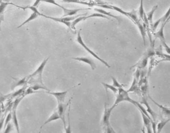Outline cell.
I'll return each instance as SVG.
<instances>
[{"label":"cell","mask_w":170,"mask_h":133,"mask_svg":"<svg viewBox=\"0 0 170 133\" xmlns=\"http://www.w3.org/2000/svg\"><path fill=\"white\" fill-rule=\"evenodd\" d=\"M49 58L44 59L38 68L28 77V83L32 85L33 84H39L44 85L42 79V74Z\"/></svg>","instance_id":"6da1fadb"},{"label":"cell","mask_w":170,"mask_h":133,"mask_svg":"<svg viewBox=\"0 0 170 133\" xmlns=\"http://www.w3.org/2000/svg\"><path fill=\"white\" fill-rule=\"evenodd\" d=\"M115 108V107L113 105L110 108H108L106 103H105L104 111L102 119V126L104 133H116L111 127L110 123L111 112Z\"/></svg>","instance_id":"7a4b0ae2"},{"label":"cell","mask_w":170,"mask_h":133,"mask_svg":"<svg viewBox=\"0 0 170 133\" xmlns=\"http://www.w3.org/2000/svg\"><path fill=\"white\" fill-rule=\"evenodd\" d=\"M117 94V95L116 96V100L113 104V106L115 107H116L121 102L124 101L130 102L133 104L134 103V100H133L132 99L129 97V93L127 91L125 90L123 87L118 88V92Z\"/></svg>","instance_id":"3957f363"},{"label":"cell","mask_w":170,"mask_h":133,"mask_svg":"<svg viewBox=\"0 0 170 133\" xmlns=\"http://www.w3.org/2000/svg\"><path fill=\"white\" fill-rule=\"evenodd\" d=\"M85 14H86V13L84 14H80V15L74 16H64V17L62 16V18H57V17H54V16H46L44 14L41 13V16H44L46 18H49V19L52 20V21H56V22H59L60 23H64L66 25V26H67L69 28H71V21H72L73 20L77 18L78 16L85 15Z\"/></svg>","instance_id":"277c9868"},{"label":"cell","mask_w":170,"mask_h":133,"mask_svg":"<svg viewBox=\"0 0 170 133\" xmlns=\"http://www.w3.org/2000/svg\"><path fill=\"white\" fill-rule=\"evenodd\" d=\"M81 31V29H80L79 32L77 33V38H76V41H77V43H79V44H80L81 46H82L88 53H89L92 56L94 57L96 59H97L98 60L100 61L101 63L104 64L106 66L107 68H110V66L109 65V64H108V63H107L106 61L104 60V59H102L101 58H100L99 56H98L97 54H96L94 52H93L92 50H91L85 44V43H84V41L82 40L81 36V34H80Z\"/></svg>","instance_id":"5b68a950"},{"label":"cell","mask_w":170,"mask_h":133,"mask_svg":"<svg viewBox=\"0 0 170 133\" xmlns=\"http://www.w3.org/2000/svg\"><path fill=\"white\" fill-rule=\"evenodd\" d=\"M25 97L24 96H21V97H18L15 100V101L12 104L11 107V116H12V121L13 122L14 125L15 126L16 131L18 133L20 132V128H19V125L18 120L16 116V110L17 107L18 106L19 104H20L21 100Z\"/></svg>","instance_id":"8992f818"},{"label":"cell","mask_w":170,"mask_h":133,"mask_svg":"<svg viewBox=\"0 0 170 133\" xmlns=\"http://www.w3.org/2000/svg\"><path fill=\"white\" fill-rule=\"evenodd\" d=\"M72 97L69 100V102L67 103L64 104V103H58L57 105V113L59 115V117L62 123L64 124V130H66V113L67 107H69V105L71 103V101L72 100Z\"/></svg>","instance_id":"52a82bcc"},{"label":"cell","mask_w":170,"mask_h":133,"mask_svg":"<svg viewBox=\"0 0 170 133\" xmlns=\"http://www.w3.org/2000/svg\"><path fill=\"white\" fill-rule=\"evenodd\" d=\"M169 21V20H168L164 23H161L160 28L159 29L158 31H157V33H155V34L154 35H155L156 38H158L160 39L162 46L165 49L166 51H167V53L169 54L170 53V48L166 42L164 34V28L165 25L168 23Z\"/></svg>","instance_id":"ba28073f"},{"label":"cell","mask_w":170,"mask_h":133,"mask_svg":"<svg viewBox=\"0 0 170 133\" xmlns=\"http://www.w3.org/2000/svg\"><path fill=\"white\" fill-rule=\"evenodd\" d=\"M81 84H79L76 86H74L73 87L69 89V90H67L64 91H61V92H51L50 91L46 92V93L51 94V95L54 96L55 98H56V100L57 101V103H64V101H65V99H66V96L67 94V93L69 91L71 90V89L74 88L75 87H77L79 85Z\"/></svg>","instance_id":"9c48e42d"},{"label":"cell","mask_w":170,"mask_h":133,"mask_svg":"<svg viewBox=\"0 0 170 133\" xmlns=\"http://www.w3.org/2000/svg\"><path fill=\"white\" fill-rule=\"evenodd\" d=\"M140 103L145 105V106L146 107V109L148 113L149 114L150 116L151 115V117L152 120H153L154 121L156 122L157 117H158V115L156 113L154 112L153 110L151 108L150 105H149V103L147 101L146 96H142V100H141V101L140 102Z\"/></svg>","instance_id":"30bf717a"},{"label":"cell","mask_w":170,"mask_h":133,"mask_svg":"<svg viewBox=\"0 0 170 133\" xmlns=\"http://www.w3.org/2000/svg\"><path fill=\"white\" fill-rule=\"evenodd\" d=\"M149 58H150L148 56L147 54L145 53L144 55H143V58L137 63L135 64L131 68H139L140 69H144L147 65Z\"/></svg>","instance_id":"8fae6325"},{"label":"cell","mask_w":170,"mask_h":133,"mask_svg":"<svg viewBox=\"0 0 170 133\" xmlns=\"http://www.w3.org/2000/svg\"><path fill=\"white\" fill-rule=\"evenodd\" d=\"M72 58L75 60L83 62V63L89 64L92 70H94L96 68L95 63L91 58H88V57H76V58Z\"/></svg>","instance_id":"7c38bea8"},{"label":"cell","mask_w":170,"mask_h":133,"mask_svg":"<svg viewBox=\"0 0 170 133\" xmlns=\"http://www.w3.org/2000/svg\"><path fill=\"white\" fill-rule=\"evenodd\" d=\"M127 91L128 93L134 92L135 93L137 94L140 96H141V92L139 86L138 85V80L135 77H134L131 87H130V88Z\"/></svg>","instance_id":"4fadbf2b"},{"label":"cell","mask_w":170,"mask_h":133,"mask_svg":"<svg viewBox=\"0 0 170 133\" xmlns=\"http://www.w3.org/2000/svg\"><path fill=\"white\" fill-rule=\"evenodd\" d=\"M142 116L143 121V124H144V128H146L147 129V132L148 133H152V129L151 128V121L148 117L143 113L141 111L139 110Z\"/></svg>","instance_id":"5bb4252c"},{"label":"cell","mask_w":170,"mask_h":133,"mask_svg":"<svg viewBox=\"0 0 170 133\" xmlns=\"http://www.w3.org/2000/svg\"><path fill=\"white\" fill-rule=\"evenodd\" d=\"M64 11V15L63 17L64 16H75L77 14L78 12H79L80 11L84 10H89L90 8H85V9H66L64 7H63L62 9Z\"/></svg>","instance_id":"9a60e30c"},{"label":"cell","mask_w":170,"mask_h":133,"mask_svg":"<svg viewBox=\"0 0 170 133\" xmlns=\"http://www.w3.org/2000/svg\"><path fill=\"white\" fill-rule=\"evenodd\" d=\"M148 97L152 101V102H153L155 104L157 107H159L160 109L161 110L162 113L164 114V115L167 116L168 117H170V108H168V107H165L163 105H161L160 104L156 102L153 99L150 97V96L148 95Z\"/></svg>","instance_id":"2e32d148"},{"label":"cell","mask_w":170,"mask_h":133,"mask_svg":"<svg viewBox=\"0 0 170 133\" xmlns=\"http://www.w3.org/2000/svg\"><path fill=\"white\" fill-rule=\"evenodd\" d=\"M41 13H39V11H38V12H33V13L31 14V15H30V16L29 17V18H27L26 21H24L21 25H20L19 26H18L17 28H20L21 27L24 26V25H26V23H30V21H33V20L38 18V16H41Z\"/></svg>","instance_id":"e0dca14e"},{"label":"cell","mask_w":170,"mask_h":133,"mask_svg":"<svg viewBox=\"0 0 170 133\" xmlns=\"http://www.w3.org/2000/svg\"><path fill=\"white\" fill-rule=\"evenodd\" d=\"M59 119H60V117H59V114L57 113V111L56 110L51 115V116L47 120H46V122L42 125V126L41 127V128L43 126H44V125H46L48 123H51V122L54 121H56V120H59Z\"/></svg>","instance_id":"ac0fdd59"},{"label":"cell","mask_w":170,"mask_h":133,"mask_svg":"<svg viewBox=\"0 0 170 133\" xmlns=\"http://www.w3.org/2000/svg\"><path fill=\"white\" fill-rule=\"evenodd\" d=\"M28 84V77H24L21 79L19 80L16 82L12 85L11 87V90H14V89L16 88V87L18 86H26V84Z\"/></svg>","instance_id":"d6986e66"},{"label":"cell","mask_w":170,"mask_h":133,"mask_svg":"<svg viewBox=\"0 0 170 133\" xmlns=\"http://www.w3.org/2000/svg\"><path fill=\"white\" fill-rule=\"evenodd\" d=\"M94 11H95L96 12H98L99 13L101 14H103V15H105L106 16H109V17H111V18H114L115 20H117V21L119 22L120 21V18L118 17V16H116L115 15L112 14L110 13L109 12H107L105 11V10H103V9H98V8H94Z\"/></svg>","instance_id":"ffe728a7"},{"label":"cell","mask_w":170,"mask_h":133,"mask_svg":"<svg viewBox=\"0 0 170 133\" xmlns=\"http://www.w3.org/2000/svg\"><path fill=\"white\" fill-rule=\"evenodd\" d=\"M86 15V14L78 16L77 18L72 21V23H71V30H74L75 31V26L77 25V23H80V21H85Z\"/></svg>","instance_id":"44dd1931"},{"label":"cell","mask_w":170,"mask_h":133,"mask_svg":"<svg viewBox=\"0 0 170 133\" xmlns=\"http://www.w3.org/2000/svg\"><path fill=\"white\" fill-rule=\"evenodd\" d=\"M170 118H169L167 120H161L156 126V131L158 133H161L162 131V129L170 121Z\"/></svg>","instance_id":"7402d4cb"},{"label":"cell","mask_w":170,"mask_h":133,"mask_svg":"<svg viewBox=\"0 0 170 133\" xmlns=\"http://www.w3.org/2000/svg\"><path fill=\"white\" fill-rule=\"evenodd\" d=\"M158 5H156V6H154L153 8L152 9V10L150 12L148 13L147 14V16L146 17H147V18L149 23H150L151 25H152V23H153V21H152L153 16V15H154L156 10H157V8H158Z\"/></svg>","instance_id":"603a6c76"},{"label":"cell","mask_w":170,"mask_h":133,"mask_svg":"<svg viewBox=\"0 0 170 133\" xmlns=\"http://www.w3.org/2000/svg\"><path fill=\"white\" fill-rule=\"evenodd\" d=\"M101 83L103 85V86L104 87L105 89H106V92H107V89H110V90H111L114 93H117L118 91V89L114 87V86L111 85L107 84V83H104V82H102Z\"/></svg>","instance_id":"cb8c5ba5"},{"label":"cell","mask_w":170,"mask_h":133,"mask_svg":"<svg viewBox=\"0 0 170 133\" xmlns=\"http://www.w3.org/2000/svg\"><path fill=\"white\" fill-rule=\"evenodd\" d=\"M56 1H59L64 3H79L83 4L89 6H92L91 4L86 3V2H82L81 0H56Z\"/></svg>","instance_id":"d4e9b609"},{"label":"cell","mask_w":170,"mask_h":133,"mask_svg":"<svg viewBox=\"0 0 170 133\" xmlns=\"http://www.w3.org/2000/svg\"><path fill=\"white\" fill-rule=\"evenodd\" d=\"M94 17H100V18H106L108 20H110L109 18H108V16L100 13H93L91 15H89V16H85V20L91 18H94Z\"/></svg>","instance_id":"484cf974"},{"label":"cell","mask_w":170,"mask_h":133,"mask_svg":"<svg viewBox=\"0 0 170 133\" xmlns=\"http://www.w3.org/2000/svg\"><path fill=\"white\" fill-rule=\"evenodd\" d=\"M9 4H12L4 2L0 3V15L4 14V13L5 12L6 9Z\"/></svg>","instance_id":"4316f807"},{"label":"cell","mask_w":170,"mask_h":133,"mask_svg":"<svg viewBox=\"0 0 170 133\" xmlns=\"http://www.w3.org/2000/svg\"><path fill=\"white\" fill-rule=\"evenodd\" d=\"M139 16L140 17V18L143 20L144 15L145 14L144 6H143V0H141L140 5V7H139Z\"/></svg>","instance_id":"83f0119b"},{"label":"cell","mask_w":170,"mask_h":133,"mask_svg":"<svg viewBox=\"0 0 170 133\" xmlns=\"http://www.w3.org/2000/svg\"><path fill=\"white\" fill-rule=\"evenodd\" d=\"M70 104L69 106V110H68V113H67V118H68L69 124H68V126L66 128V130H65V132H66V133H71V127H70V119H69V111H70Z\"/></svg>","instance_id":"f1b7e54d"},{"label":"cell","mask_w":170,"mask_h":133,"mask_svg":"<svg viewBox=\"0 0 170 133\" xmlns=\"http://www.w3.org/2000/svg\"><path fill=\"white\" fill-rule=\"evenodd\" d=\"M111 78H112V81H113V86H114V87L118 89L121 88V87H124V85L119 83L114 77L111 76Z\"/></svg>","instance_id":"f546056e"},{"label":"cell","mask_w":170,"mask_h":133,"mask_svg":"<svg viewBox=\"0 0 170 133\" xmlns=\"http://www.w3.org/2000/svg\"><path fill=\"white\" fill-rule=\"evenodd\" d=\"M11 118H12V116H11V111H10L8 114L7 116H6V117H5V122H4V129L5 128L7 124L10 122V121L11 120Z\"/></svg>","instance_id":"4dcf8cb0"},{"label":"cell","mask_w":170,"mask_h":133,"mask_svg":"<svg viewBox=\"0 0 170 133\" xmlns=\"http://www.w3.org/2000/svg\"><path fill=\"white\" fill-rule=\"evenodd\" d=\"M41 2H45V3H46L51 4L55 5L56 6L59 7V8H61V9L63 8V7H64L63 6H61V5H59V4H57V3L56 2V0H41Z\"/></svg>","instance_id":"1f68e13d"},{"label":"cell","mask_w":170,"mask_h":133,"mask_svg":"<svg viewBox=\"0 0 170 133\" xmlns=\"http://www.w3.org/2000/svg\"><path fill=\"white\" fill-rule=\"evenodd\" d=\"M161 23V18H160L159 20H157L154 23H152L151 26H152V30L153 31H155L157 27Z\"/></svg>","instance_id":"d6a6232c"},{"label":"cell","mask_w":170,"mask_h":133,"mask_svg":"<svg viewBox=\"0 0 170 133\" xmlns=\"http://www.w3.org/2000/svg\"><path fill=\"white\" fill-rule=\"evenodd\" d=\"M10 97V94L9 95H3L2 94L0 93V108H1V105L3 101L6 100L8 98Z\"/></svg>","instance_id":"836d02e7"},{"label":"cell","mask_w":170,"mask_h":133,"mask_svg":"<svg viewBox=\"0 0 170 133\" xmlns=\"http://www.w3.org/2000/svg\"><path fill=\"white\" fill-rule=\"evenodd\" d=\"M5 116L4 115H2V116L0 118V131L2 130L3 127L4 125V122H5Z\"/></svg>","instance_id":"e575fe53"},{"label":"cell","mask_w":170,"mask_h":133,"mask_svg":"<svg viewBox=\"0 0 170 133\" xmlns=\"http://www.w3.org/2000/svg\"><path fill=\"white\" fill-rule=\"evenodd\" d=\"M5 130L4 131V132L6 133H10V132L11 131V129H12V126H11V124L10 123V122L7 124V126L5 127Z\"/></svg>","instance_id":"d590c367"},{"label":"cell","mask_w":170,"mask_h":133,"mask_svg":"<svg viewBox=\"0 0 170 133\" xmlns=\"http://www.w3.org/2000/svg\"><path fill=\"white\" fill-rule=\"evenodd\" d=\"M41 0H36V1L34 2V3L33 4V6L34 7H36L38 6L39 4L40 3Z\"/></svg>","instance_id":"8d00e7d4"},{"label":"cell","mask_w":170,"mask_h":133,"mask_svg":"<svg viewBox=\"0 0 170 133\" xmlns=\"http://www.w3.org/2000/svg\"><path fill=\"white\" fill-rule=\"evenodd\" d=\"M2 109L0 108V118H1V117L2 116Z\"/></svg>","instance_id":"74e56055"},{"label":"cell","mask_w":170,"mask_h":133,"mask_svg":"<svg viewBox=\"0 0 170 133\" xmlns=\"http://www.w3.org/2000/svg\"><path fill=\"white\" fill-rule=\"evenodd\" d=\"M3 0H0V3H1V2H3Z\"/></svg>","instance_id":"f35d334b"}]
</instances>
